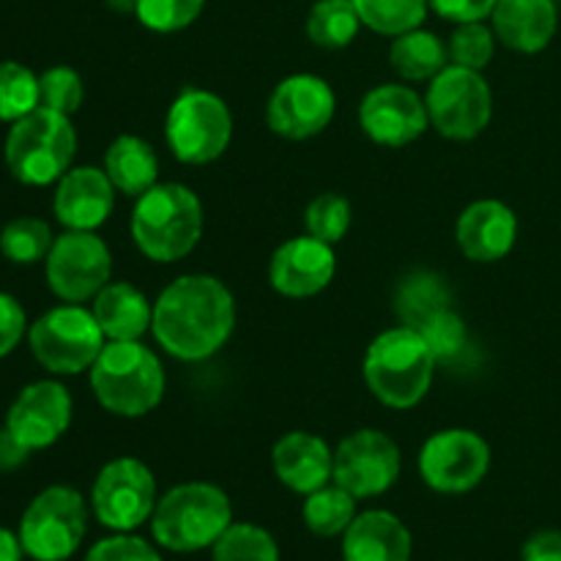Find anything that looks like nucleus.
I'll return each mask as SVG.
<instances>
[{
  "mask_svg": "<svg viewBox=\"0 0 561 561\" xmlns=\"http://www.w3.org/2000/svg\"><path fill=\"white\" fill-rule=\"evenodd\" d=\"M233 329L236 299L214 274H184L153 301V340L179 362L211 359Z\"/></svg>",
  "mask_w": 561,
  "mask_h": 561,
  "instance_id": "nucleus-1",
  "label": "nucleus"
},
{
  "mask_svg": "<svg viewBox=\"0 0 561 561\" xmlns=\"http://www.w3.org/2000/svg\"><path fill=\"white\" fill-rule=\"evenodd\" d=\"M88 376L99 405L121 420L151 414L168 387L162 362L142 340H107Z\"/></svg>",
  "mask_w": 561,
  "mask_h": 561,
  "instance_id": "nucleus-2",
  "label": "nucleus"
},
{
  "mask_svg": "<svg viewBox=\"0 0 561 561\" xmlns=\"http://www.w3.org/2000/svg\"><path fill=\"white\" fill-rule=\"evenodd\" d=\"M436 356L416 329L392 327L365 351L362 376L378 403L409 411L427 398L436 376Z\"/></svg>",
  "mask_w": 561,
  "mask_h": 561,
  "instance_id": "nucleus-3",
  "label": "nucleus"
},
{
  "mask_svg": "<svg viewBox=\"0 0 561 561\" xmlns=\"http://www.w3.org/2000/svg\"><path fill=\"white\" fill-rule=\"evenodd\" d=\"M203 236V203L190 186L157 184L131 208V239L153 263L184 261Z\"/></svg>",
  "mask_w": 561,
  "mask_h": 561,
  "instance_id": "nucleus-4",
  "label": "nucleus"
},
{
  "mask_svg": "<svg viewBox=\"0 0 561 561\" xmlns=\"http://www.w3.org/2000/svg\"><path fill=\"white\" fill-rule=\"evenodd\" d=\"M233 524V504L214 482H181L157 502L151 515L153 542L164 551H206Z\"/></svg>",
  "mask_w": 561,
  "mask_h": 561,
  "instance_id": "nucleus-5",
  "label": "nucleus"
},
{
  "mask_svg": "<svg viewBox=\"0 0 561 561\" xmlns=\"http://www.w3.org/2000/svg\"><path fill=\"white\" fill-rule=\"evenodd\" d=\"M77 153V131L69 115L36 107L9 126L3 159L9 173L25 186L58 184Z\"/></svg>",
  "mask_w": 561,
  "mask_h": 561,
  "instance_id": "nucleus-6",
  "label": "nucleus"
},
{
  "mask_svg": "<svg viewBox=\"0 0 561 561\" xmlns=\"http://www.w3.org/2000/svg\"><path fill=\"white\" fill-rule=\"evenodd\" d=\"M27 345L33 359L53 376H80L91 370L107 337L91 310L64 301L27 327Z\"/></svg>",
  "mask_w": 561,
  "mask_h": 561,
  "instance_id": "nucleus-7",
  "label": "nucleus"
},
{
  "mask_svg": "<svg viewBox=\"0 0 561 561\" xmlns=\"http://www.w3.org/2000/svg\"><path fill=\"white\" fill-rule=\"evenodd\" d=\"M16 535L27 559L69 561L88 535L85 496L71 485L44 488L22 513Z\"/></svg>",
  "mask_w": 561,
  "mask_h": 561,
  "instance_id": "nucleus-8",
  "label": "nucleus"
},
{
  "mask_svg": "<svg viewBox=\"0 0 561 561\" xmlns=\"http://www.w3.org/2000/svg\"><path fill=\"white\" fill-rule=\"evenodd\" d=\"M164 140L179 162H217L233 140L230 107L206 88H184L164 115Z\"/></svg>",
  "mask_w": 561,
  "mask_h": 561,
  "instance_id": "nucleus-9",
  "label": "nucleus"
},
{
  "mask_svg": "<svg viewBox=\"0 0 561 561\" xmlns=\"http://www.w3.org/2000/svg\"><path fill=\"white\" fill-rule=\"evenodd\" d=\"M425 107L431 126L447 140H474L493 118V93L482 71L449 64L427 82Z\"/></svg>",
  "mask_w": 561,
  "mask_h": 561,
  "instance_id": "nucleus-10",
  "label": "nucleus"
},
{
  "mask_svg": "<svg viewBox=\"0 0 561 561\" xmlns=\"http://www.w3.org/2000/svg\"><path fill=\"white\" fill-rule=\"evenodd\" d=\"M157 477L140 458L121 455L99 469L91 488V510L110 531H135L157 510Z\"/></svg>",
  "mask_w": 561,
  "mask_h": 561,
  "instance_id": "nucleus-11",
  "label": "nucleus"
},
{
  "mask_svg": "<svg viewBox=\"0 0 561 561\" xmlns=\"http://www.w3.org/2000/svg\"><path fill=\"white\" fill-rule=\"evenodd\" d=\"M113 255L96 230H64L55 236L53 250L44 261V277L49 290L66 305H85L96 299L110 283Z\"/></svg>",
  "mask_w": 561,
  "mask_h": 561,
  "instance_id": "nucleus-12",
  "label": "nucleus"
},
{
  "mask_svg": "<svg viewBox=\"0 0 561 561\" xmlns=\"http://www.w3.org/2000/svg\"><path fill=\"white\" fill-rule=\"evenodd\" d=\"M491 469V447L485 438L466 427L438 431L422 444L420 477L431 491L460 496L480 485Z\"/></svg>",
  "mask_w": 561,
  "mask_h": 561,
  "instance_id": "nucleus-13",
  "label": "nucleus"
},
{
  "mask_svg": "<svg viewBox=\"0 0 561 561\" xmlns=\"http://www.w3.org/2000/svg\"><path fill=\"white\" fill-rule=\"evenodd\" d=\"M403 471L400 447L376 427H362L334 449V474L332 482L356 499L383 496Z\"/></svg>",
  "mask_w": 561,
  "mask_h": 561,
  "instance_id": "nucleus-14",
  "label": "nucleus"
},
{
  "mask_svg": "<svg viewBox=\"0 0 561 561\" xmlns=\"http://www.w3.org/2000/svg\"><path fill=\"white\" fill-rule=\"evenodd\" d=\"M337 96L323 77L290 75L277 82L266 102V124L285 140H307L332 124Z\"/></svg>",
  "mask_w": 561,
  "mask_h": 561,
  "instance_id": "nucleus-15",
  "label": "nucleus"
},
{
  "mask_svg": "<svg viewBox=\"0 0 561 561\" xmlns=\"http://www.w3.org/2000/svg\"><path fill=\"white\" fill-rule=\"evenodd\" d=\"M359 126L373 142L383 148L411 146L431 126L425 96L403 82L370 88L359 104Z\"/></svg>",
  "mask_w": 561,
  "mask_h": 561,
  "instance_id": "nucleus-16",
  "label": "nucleus"
},
{
  "mask_svg": "<svg viewBox=\"0 0 561 561\" xmlns=\"http://www.w3.org/2000/svg\"><path fill=\"white\" fill-rule=\"evenodd\" d=\"M75 403L69 389L55 378L33 381L14 398L5 411L3 425L25 444L31 453L53 447L69 431Z\"/></svg>",
  "mask_w": 561,
  "mask_h": 561,
  "instance_id": "nucleus-17",
  "label": "nucleus"
},
{
  "mask_svg": "<svg viewBox=\"0 0 561 561\" xmlns=\"http://www.w3.org/2000/svg\"><path fill=\"white\" fill-rule=\"evenodd\" d=\"M334 274V247L312 236L283 241L268 261V283L285 299H312L332 285Z\"/></svg>",
  "mask_w": 561,
  "mask_h": 561,
  "instance_id": "nucleus-18",
  "label": "nucleus"
},
{
  "mask_svg": "<svg viewBox=\"0 0 561 561\" xmlns=\"http://www.w3.org/2000/svg\"><path fill=\"white\" fill-rule=\"evenodd\" d=\"M115 206V186L104 168H69L53 192V214L64 230H99Z\"/></svg>",
  "mask_w": 561,
  "mask_h": 561,
  "instance_id": "nucleus-19",
  "label": "nucleus"
},
{
  "mask_svg": "<svg viewBox=\"0 0 561 561\" xmlns=\"http://www.w3.org/2000/svg\"><path fill=\"white\" fill-rule=\"evenodd\" d=\"M455 241L471 263H496L507 257L518 241V217L502 201H474L458 217Z\"/></svg>",
  "mask_w": 561,
  "mask_h": 561,
  "instance_id": "nucleus-20",
  "label": "nucleus"
},
{
  "mask_svg": "<svg viewBox=\"0 0 561 561\" xmlns=\"http://www.w3.org/2000/svg\"><path fill=\"white\" fill-rule=\"evenodd\" d=\"M272 469L288 491L310 496L332 482L334 449L316 433L294 431L274 444Z\"/></svg>",
  "mask_w": 561,
  "mask_h": 561,
  "instance_id": "nucleus-21",
  "label": "nucleus"
},
{
  "mask_svg": "<svg viewBox=\"0 0 561 561\" xmlns=\"http://www.w3.org/2000/svg\"><path fill=\"white\" fill-rule=\"evenodd\" d=\"M491 27L504 47L515 53H542L553 42L559 11L553 0H496Z\"/></svg>",
  "mask_w": 561,
  "mask_h": 561,
  "instance_id": "nucleus-22",
  "label": "nucleus"
},
{
  "mask_svg": "<svg viewBox=\"0 0 561 561\" xmlns=\"http://www.w3.org/2000/svg\"><path fill=\"white\" fill-rule=\"evenodd\" d=\"M414 540L398 515L367 510L343 535V561H411Z\"/></svg>",
  "mask_w": 561,
  "mask_h": 561,
  "instance_id": "nucleus-23",
  "label": "nucleus"
},
{
  "mask_svg": "<svg viewBox=\"0 0 561 561\" xmlns=\"http://www.w3.org/2000/svg\"><path fill=\"white\" fill-rule=\"evenodd\" d=\"M107 340H142L151 332L153 305L129 283H107L91 305Z\"/></svg>",
  "mask_w": 561,
  "mask_h": 561,
  "instance_id": "nucleus-24",
  "label": "nucleus"
},
{
  "mask_svg": "<svg viewBox=\"0 0 561 561\" xmlns=\"http://www.w3.org/2000/svg\"><path fill=\"white\" fill-rule=\"evenodd\" d=\"M104 173L113 181L115 192L140 197L159 184V159L148 140L137 135H121L104 151Z\"/></svg>",
  "mask_w": 561,
  "mask_h": 561,
  "instance_id": "nucleus-25",
  "label": "nucleus"
},
{
  "mask_svg": "<svg viewBox=\"0 0 561 561\" xmlns=\"http://www.w3.org/2000/svg\"><path fill=\"white\" fill-rule=\"evenodd\" d=\"M389 66L405 82H431L433 77L449 66L447 44L425 27L394 36L389 47Z\"/></svg>",
  "mask_w": 561,
  "mask_h": 561,
  "instance_id": "nucleus-26",
  "label": "nucleus"
},
{
  "mask_svg": "<svg viewBox=\"0 0 561 561\" xmlns=\"http://www.w3.org/2000/svg\"><path fill=\"white\" fill-rule=\"evenodd\" d=\"M447 307H453V290L447 279L427 268H414L394 288V312L403 327L420 329L427 318Z\"/></svg>",
  "mask_w": 561,
  "mask_h": 561,
  "instance_id": "nucleus-27",
  "label": "nucleus"
},
{
  "mask_svg": "<svg viewBox=\"0 0 561 561\" xmlns=\"http://www.w3.org/2000/svg\"><path fill=\"white\" fill-rule=\"evenodd\" d=\"M356 502L359 499L351 496L345 488H340L337 482H329V485L305 496L301 518H305V526L316 537H343L345 529L359 515L356 513Z\"/></svg>",
  "mask_w": 561,
  "mask_h": 561,
  "instance_id": "nucleus-28",
  "label": "nucleus"
},
{
  "mask_svg": "<svg viewBox=\"0 0 561 561\" xmlns=\"http://www.w3.org/2000/svg\"><path fill=\"white\" fill-rule=\"evenodd\" d=\"M362 16L354 0H316L307 14V36L321 49H343L356 38Z\"/></svg>",
  "mask_w": 561,
  "mask_h": 561,
  "instance_id": "nucleus-29",
  "label": "nucleus"
},
{
  "mask_svg": "<svg viewBox=\"0 0 561 561\" xmlns=\"http://www.w3.org/2000/svg\"><path fill=\"white\" fill-rule=\"evenodd\" d=\"M53 241V228L38 217H16L0 230V252L5 261L20 263V266L47 261Z\"/></svg>",
  "mask_w": 561,
  "mask_h": 561,
  "instance_id": "nucleus-30",
  "label": "nucleus"
},
{
  "mask_svg": "<svg viewBox=\"0 0 561 561\" xmlns=\"http://www.w3.org/2000/svg\"><path fill=\"white\" fill-rule=\"evenodd\" d=\"M362 25L381 36H400L422 27L431 3L427 0H354Z\"/></svg>",
  "mask_w": 561,
  "mask_h": 561,
  "instance_id": "nucleus-31",
  "label": "nucleus"
},
{
  "mask_svg": "<svg viewBox=\"0 0 561 561\" xmlns=\"http://www.w3.org/2000/svg\"><path fill=\"white\" fill-rule=\"evenodd\" d=\"M211 561H279V546L263 526L233 520L211 546Z\"/></svg>",
  "mask_w": 561,
  "mask_h": 561,
  "instance_id": "nucleus-32",
  "label": "nucleus"
},
{
  "mask_svg": "<svg viewBox=\"0 0 561 561\" xmlns=\"http://www.w3.org/2000/svg\"><path fill=\"white\" fill-rule=\"evenodd\" d=\"M42 107L38 75L20 60H0V124H14Z\"/></svg>",
  "mask_w": 561,
  "mask_h": 561,
  "instance_id": "nucleus-33",
  "label": "nucleus"
},
{
  "mask_svg": "<svg viewBox=\"0 0 561 561\" xmlns=\"http://www.w3.org/2000/svg\"><path fill=\"white\" fill-rule=\"evenodd\" d=\"M351 228V203L340 192H321L312 197L305 208V230L307 236L327 244H337Z\"/></svg>",
  "mask_w": 561,
  "mask_h": 561,
  "instance_id": "nucleus-34",
  "label": "nucleus"
},
{
  "mask_svg": "<svg viewBox=\"0 0 561 561\" xmlns=\"http://www.w3.org/2000/svg\"><path fill=\"white\" fill-rule=\"evenodd\" d=\"M449 64L482 71L496 55V33L485 22H460L447 44Z\"/></svg>",
  "mask_w": 561,
  "mask_h": 561,
  "instance_id": "nucleus-35",
  "label": "nucleus"
},
{
  "mask_svg": "<svg viewBox=\"0 0 561 561\" xmlns=\"http://www.w3.org/2000/svg\"><path fill=\"white\" fill-rule=\"evenodd\" d=\"M85 99V82L80 71L71 66H53V69L38 75V102L42 107L55 110V113L75 115Z\"/></svg>",
  "mask_w": 561,
  "mask_h": 561,
  "instance_id": "nucleus-36",
  "label": "nucleus"
},
{
  "mask_svg": "<svg viewBox=\"0 0 561 561\" xmlns=\"http://www.w3.org/2000/svg\"><path fill=\"white\" fill-rule=\"evenodd\" d=\"M416 332H420L422 337H425V343L431 345L438 365H447V362L458 359L466 351V345H469V332H466L463 318H460L453 307L427 318Z\"/></svg>",
  "mask_w": 561,
  "mask_h": 561,
  "instance_id": "nucleus-37",
  "label": "nucleus"
},
{
  "mask_svg": "<svg viewBox=\"0 0 561 561\" xmlns=\"http://www.w3.org/2000/svg\"><path fill=\"white\" fill-rule=\"evenodd\" d=\"M206 0H137L135 16L153 33H179L201 16Z\"/></svg>",
  "mask_w": 561,
  "mask_h": 561,
  "instance_id": "nucleus-38",
  "label": "nucleus"
},
{
  "mask_svg": "<svg viewBox=\"0 0 561 561\" xmlns=\"http://www.w3.org/2000/svg\"><path fill=\"white\" fill-rule=\"evenodd\" d=\"M82 561H162V557L142 537L131 531H115L113 537H104L96 546H91Z\"/></svg>",
  "mask_w": 561,
  "mask_h": 561,
  "instance_id": "nucleus-39",
  "label": "nucleus"
},
{
  "mask_svg": "<svg viewBox=\"0 0 561 561\" xmlns=\"http://www.w3.org/2000/svg\"><path fill=\"white\" fill-rule=\"evenodd\" d=\"M27 316L20 301L0 290V359L9 356L27 337Z\"/></svg>",
  "mask_w": 561,
  "mask_h": 561,
  "instance_id": "nucleus-40",
  "label": "nucleus"
},
{
  "mask_svg": "<svg viewBox=\"0 0 561 561\" xmlns=\"http://www.w3.org/2000/svg\"><path fill=\"white\" fill-rule=\"evenodd\" d=\"M427 3L442 20L460 25V22H482L491 16L496 0H427Z\"/></svg>",
  "mask_w": 561,
  "mask_h": 561,
  "instance_id": "nucleus-41",
  "label": "nucleus"
},
{
  "mask_svg": "<svg viewBox=\"0 0 561 561\" xmlns=\"http://www.w3.org/2000/svg\"><path fill=\"white\" fill-rule=\"evenodd\" d=\"M520 561H561V531H535L520 551Z\"/></svg>",
  "mask_w": 561,
  "mask_h": 561,
  "instance_id": "nucleus-42",
  "label": "nucleus"
},
{
  "mask_svg": "<svg viewBox=\"0 0 561 561\" xmlns=\"http://www.w3.org/2000/svg\"><path fill=\"white\" fill-rule=\"evenodd\" d=\"M31 458V449L9 431V427H0V471H16L25 460Z\"/></svg>",
  "mask_w": 561,
  "mask_h": 561,
  "instance_id": "nucleus-43",
  "label": "nucleus"
},
{
  "mask_svg": "<svg viewBox=\"0 0 561 561\" xmlns=\"http://www.w3.org/2000/svg\"><path fill=\"white\" fill-rule=\"evenodd\" d=\"M25 559V548L16 531L0 526V561H22Z\"/></svg>",
  "mask_w": 561,
  "mask_h": 561,
  "instance_id": "nucleus-44",
  "label": "nucleus"
},
{
  "mask_svg": "<svg viewBox=\"0 0 561 561\" xmlns=\"http://www.w3.org/2000/svg\"><path fill=\"white\" fill-rule=\"evenodd\" d=\"M107 5L113 11H118V14H135V9H137V0H107Z\"/></svg>",
  "mask_w": 561,
  "mask_h": 561,
  "instance_id": "nucleus-45",
  "label": "nucleus"
}]
</instances>
